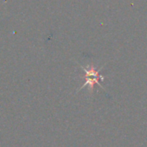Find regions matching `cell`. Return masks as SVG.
I'll use <instances>...</instances> for the list:
<instances>
[{"label":"cell","instance_id":"1","mask_svg":"<svg viewBox=\"0 0 147 147\" xmlns=\"http://www.w3.org/2000/svg\"><path fill=\"white\" fill-rule=\"evenodd\" d=\"M84 71L86 73V79H87V81H85V83L82 87V88H84L85 86L89 85L90 88L91 89V88H93L95 83H96L97 85H100L99 79L102 78V76L99 75L98 71H96L92 66H90V67H87V68H84Z\"/></svg>","mask_w":147,"mask_h":147}]
</instances>
